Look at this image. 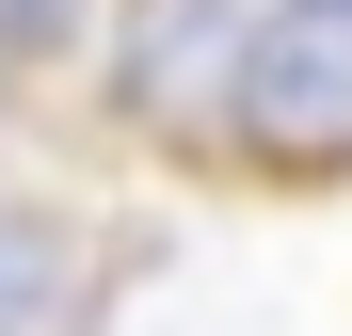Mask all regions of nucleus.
I'll return each instance as SVG.
<instances>
[{"mask_svg":"<svg viewBox=\"0 0 352 336\" xmlns=\"http://www.w3.org/2000/svg\"><path fill=\"white\" fill-rule=\"evenodd\" d=\"M224 128L256 177H352V0H272Z\"/></svg>","mask_w":352,"mask_h":336,"instance_id":"f257e3e1","label":"nucleus"},{"mask_svg":"<svg viewBox=\"0 0 352 336\" xmlns=\"http://www.w3.org/2000/svg\"><path fill=\"white\" fill-rule=\"evenodd\" d=\"M241 48H256V16H241V0H129V112H144L160 144L224 128Z\"/></svg>","mask_w":352,"mask_h":336,"instance_id":"f03ea898","label":"nucleus"},{"mask_svg":"<svg viewBox=\"0 0 352 336\" xmlns=\"http://www.w3.org/2000/svg\"><path fill=\"white\" fill-rule=\"evenodd\" d=\"M80 289V240H65V208H32V192H0V336H48Z\"/></svg>","mask_w":352,"mask_h":336,"instance_id":"7ed1b4c3","label":"nucleus"},{"mask_svg":"<svg viewBox=\"0 0 352 336\" xmlns=\"http://www.w3.org/2000/svg\"><path fill=\"white\" fill-rule=\"evenodd\" d=\"M16 80H32V48H16V16H0V112H16Z\"/></svg>","mask_w":352,"mask_h":336,"instance_id":"20e7f679","label":"nucleus"}]
</instances>
